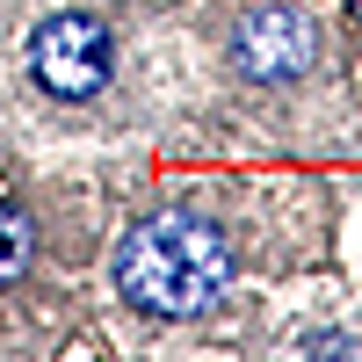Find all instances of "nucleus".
I'll return each mask as SVG.
<instances>
[{
  "mask_svg": "<svg viewBox=\"0 0 362 362\" xmlns=\"http://www.w3.org/2000/svg\"><path fill=\"white\" fill-rule=\"evenodd\" d=\"M232 283V247L218 225L189 218V210H160L138 218L116 247V290L153 319H196L225 297Z\"/></svg>",
  "mask_w": 362,
  "mask_h": 362,
  "instance_id": "obj_1",
  "label": "nucleus"
},
{
  "mask_svg": "<svg viewBox=\"0 0 362 362\" xmlns=\"http://www.w3.org/2000/svg\"><path fill=\"white\" fill-rule=\"evenodd\" d=\"M29 73L44 80V95H95L109 80V29L95 15H51L37 37H29Z\"/></svg>",
  "mask_w": 362,
  "mask_h": 362,
  "instance_id": "obj_2",
  "label": "nucleus"
},
{
  "mask_svg": "<svg viewBox=\"0 0 362 362\" xmlns=\"http://www.w3.org/2000/svg\"><path fill=\"white\" fill-rule=\"evenodd\" d=\"M232 51H239V66L254 80H297L312 66V51H319V29L297 8H247L239 29H232Z\"/></svg>",
  "mask_w": 362,
  "mask_h": 362,
  "instance_id": "obj_3",
  "label": "nucleus"
},
{
  "mask_svg": "<svg viewBox=\"0 0 362 362\" xmlns=\"http://www.w3.org/2000/svg\"><path fill=\"white\" fill-rule=\"evenodd\" d=\"M29 254H37V232H29V218L15 203H0V283H15L22 268H29Z\"/></svg>",
  "mask_w": 362,
  "mask_h": 362,
  "instance_id": "obj_4",
  "label": "nucleus"
},
{
  "mask_svg": "<svg viewBox=\"0 0 362 362\" xmlns=\"http://www.w3.org/2000/svg\"><path fill=\"white\" fill-rule=\"evenodd\" d=\"M355 8H362V0H355Z\"/></svg>",
  "mask_w": 362,
  "mask_h": 362,
  "instance_id": "obj_5",
  "label": "nucleus"
}]
</instances>
